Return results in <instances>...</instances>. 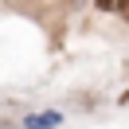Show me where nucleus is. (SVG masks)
Masks as SVG:
<instances>
[{
	"label": "nucleus",
	"instance_id": "f257e3e1",
	"mask_svg": "<svg viewBox=\"0 0 129 129\" xmlns=\"http://www.w3.org/2000/svg\"><path fill=\"white\" fill-rule=\"evenodd\" d=\"M55 125H59V113H35L24 121V129H55Z\"/></svg>",
	"mask_w": 129,
	"mask_h": 129
},
{
	"label": "nucleus",
	"instance_id": "f03ea898",
	"mask_svg": "<svg viewBox=\"0 0 129 129\" xmlns=\"http://www.w3.org/2000/svg\"><path fill=\"white\" fill-rule=\"evenodd\" d=\"M98 8H106V12H113V8H121V4H125V0H94Z\"/></svg>",
	"mask_w": 129,
	"mask_h": 129
}]
</instances>
